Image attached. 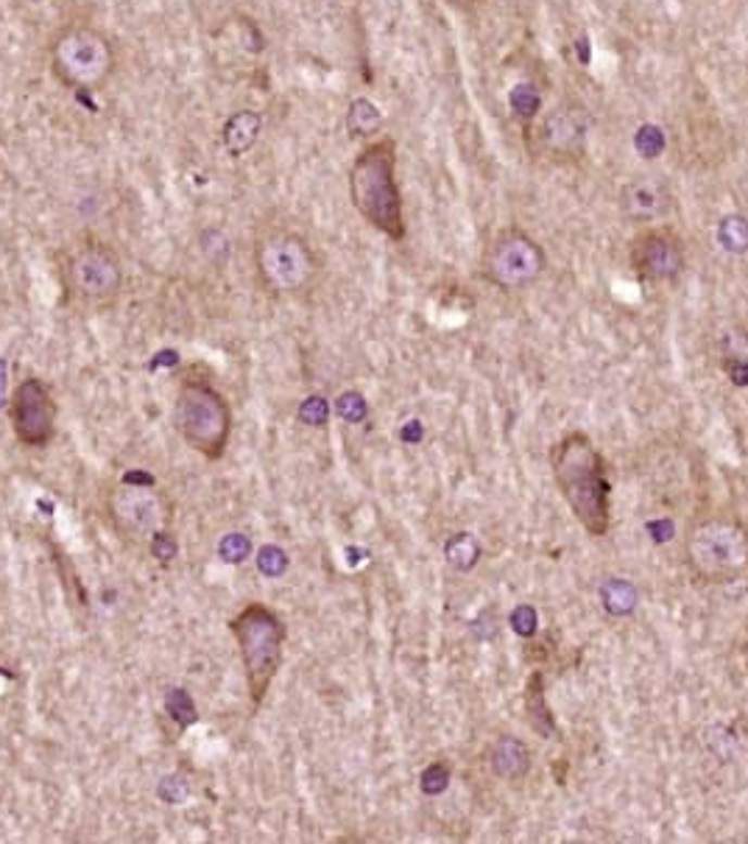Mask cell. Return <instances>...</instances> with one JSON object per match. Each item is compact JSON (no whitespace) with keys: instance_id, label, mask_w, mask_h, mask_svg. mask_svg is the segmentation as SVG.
I'll list each match as a JSON object with an SVG mask.
<instances>
[{"instance_id":"6da1fadb","label":"cell","mask_w":748,"mask_h":844,"mask_svg":"<svg viewBox=\"0 0 748 844\" xmlns=\"http://www.w3.org/2000/svg\"><path fill=\"white\" fill-rule=\"evenodd\" d=\"M550 470L575 520L593 537H606L612 526V484L593 439L581 431L561 437L550 453Z\"/></svg>"},{"instance_id":"7a4b0ae2","label":"cell","mask_w":748,"mask_h":844,"mask_svg":"<svg viewBox=\"0 0 748 844\" xmlns=\"http://www.w3.org/2000/svg\"><path fill=\"white\" fill-rule=\"evenodd\" d=\"M350 199L369 227L391 241L405 238L403 197L397 185V143L378 138L358 151L350 168Z\"/></svg>"},{"instance_id":"3957f363","label":"cell","mask_w":748,"mask_h":844,"mask_svg":"<svg viewBox=\"0 0 748 844\" xmlns=\"http://www.w3.org/2000/svg\"><path fill=\"white\" fill-rule=\"evenodd\" d=\"M684 556L703 582H735L748 574V526L732 512L698 517L684 537Z\"/></svg>"},{"instance_id":"277c9868","label":"cell","mask_w":748,"mask_h":844,"mask_svg":"<svg viewBox=\"0 0 748 844\" xmlns=\"http://www.w3.org/2000/svg\"><path fill=\"white\" fill-rule=\"evenodd\" d=\"M229 632H232L238 652H241L249 696H252V705L257 710L282 666L288 629L274 609L252 602L229 621Z\"/></svg>"},{"instance_id":"5b68a950","label":"cell","mask_w":748,"mask_h":844,"mask_svg":"<svg viewBox=\"0 0 748 844\" xmlns=\"http://www.w3.org/2000/svg\"><path fill=\"white\" fill-rule=\"evenodd\" d=\"M174 426L195 453L218 462L232 437L229 400L207 380H182L174 403Z\"/></svg>"},{"instance_id":"8992f818","label":"cell","mask_w":748,"mask_h":844,"mask_svg":"<svg viewBox=\"0 0 748 844\" xmlns=\"http://www.w3.org/2000/svg\"><path fill=\"white\" fill-rule=\"evenodd\" d=\"M254 268L271 294L293 297L310 289L319 275V257L300 232L268 229L254 243Z\"/></svg>"},{"instance_id":"52a82bcc","label":"cell","mask_w":748,"mask_h":844,"mask_svg":"<svg viewBox=\"0 0 748 844\" xmlns=\"http://www.w3.org/2000/svg\"><path fill=\"white\" fill-rule=\"evenodd\" d=\"M115 46L104 32L76 23L53 37L51 65L59 81L76 90H96L110 81L115 71Z\"/></svg>"},{"instance_id":"ba28073f","label":"cell","mask_w":748,"mask_h":844,"mask_svg":"<svg viewBox=\"0 0 748 844\" xmlns=\"http://www.w3.org/2000/svg\"><path fill=\"white\" fill-rule=\"evenodd\" d=\"M545 268L547 255L542 243L520 227L500 229L481 255V277L506 294L531 289L545 275Z\"/></svg>"},{"instance_id":"9c48e42d","label":"cell","mask_w":748,"mask_h":844,"mask_svg":"<svg viewBox=\"0 0 748 844\" xmlns=\"http://www.w3.org/2000/svg\"><path fill=\"white\" fill-rule=\"evenodd\" d=\"M62 282L71 300L81 302L87 308H104L121 294L124 263L106 243L85 241L65 255Z\"/></svg>"},{"instance_id":"30bf717a","label":"cell","mask_w":748,"mask_h":844,"mask_svg":"<svg viewBox=\"0 0 748 844\" xmlns=\"http://www.w3.org/2000/svg\"><path fill=\"white\" fill-rule=\"evenodd\" d=\"M12 431L23 448H48L56 437L59 406L46 380H20L9 400Z\"/></svg>"},{"instance_id":"8fae6325","label":"cell","mask_w":748,"mask_h":844,"mask_svg":"<svg viewBox=\"0 0 748 844\" xmlns=\"http://www.w3.org/2000/svg\"><path fill=\"white\" fill-rule=\"evenodd\" d=\"M106 509H110L112 526L131 540H143V537L151 540V534L165 529L170 517V504L165 495L145 484H126V481L110 492Z\"/></svg>"},{"instance_id":"7c38bea8","label":"cell","mask_w":748,"mask_h":844,"mask_svg":"<svg viewBox=\"0 0 748 844\" xmlns=\"http://www.w3.org/2000/svg\"><path fill=\"white\" fill-rule=\"evenodd\" d=\"M634 275L643 282H676L687 268L682 238L668 227H645L629 252Z\"/></svg>"},{"instance_id":"4fadbf2b","label":"cell","mask_w":748,"mask_h":844,"mask_svg":"<svg viewBox=\"0 0 748 844\" xmlns=\"http://www.w3.org/2000/svg\"><path fill=\"white\" fill-rule=\"evenodd\" d=\"M589 135L586 112L575 104H561L554 112H547L542 121V146L556 158H581Z\"/></svg>"},{"instance_id":"5bb4252c","label":"cell","mask_w":748,"mask_h":844,"mask_svg":"<svg viewBox=\"0 0 748 844\" xmlns=\"http://www.w3.org/2000/svg\"><path fill=\"white\" fill-rule=\"evenodd\" d=\"M671 204L673 202L668 185L654 177L625 182L623 190H620V207H623L625 216L637 224H648V227L662 222L671 213Z\"/></svg>"},{"instance_id":"9a60e30c","label":"cell","mask_w":748,"mask_h":844,"mask_svg":"<svg viewBox=\"0 0 748 844\" xmlns=\"http://www.w3.org/2000/svg\"><path fill=\"white\" fill-rule=\"evenodd\" d=\"M531 764H534L531 746L522 739H517V735H500L492 744V749H489L492 772H495V778L506 780V783H517V780L525 778L531 772Z\"/></svg>"},{"instance_id":"2e32d148","label":"cell","mask_w":748,"mask_h":844,"mask_svg":"<svg viewBox=\"0 0 748 844\" xmlns=\"http://www.w3.org/2000/svg\"><path fill=\"white\" fill-rule=\"evenodd\" d=\"M263 135V115L254 110L232 112L221 129V146L229 158H243L246 151L257 146Z\"/></svg>"},{"instance_id":"e0dca14e","label":"cell","mask_w":748,"mask_h":844,"mask_svg":"<svg viewBox=\"0 0 748 844\" xmlns=\"http://www.w3.org/2000/svg\"><path fill=\"white\" fill-rule=\"evenodd\" d=\"M525 714H528V721H531V727H534L542 739H554L556 721H554V714H550V707H547L545 680H542L540 671H536V675H531V680H528Z\"/></svg>"},{"instance_id":"ac0fdd59","label":"cell","mask_w":748,"mask_h":844,"mask_svg":"<svg viewBox=\"0 0 748 844\" xmlns=\"http://www.w3.org/2000/svg\"><path fill=\"white\" fill-rule=\"evenodd\" d=\"M598 596L609 616L625 618V616H632L634 609H637L639 590L637 584L629 582V579H606V582L600 584Z\"/></svg>"},{"instance_id":"d6986e66","label":"cell","mask_w":748,"mask_h":844,"mask_svg":"<svg viewBox=\"0 0 748 844\" xmlns=\"http://www.w3.org/2000/svg\"><path fill=\"white\" fill-rule=\"evenodd\" d=\"M383 129V112L375 101L369 99H355L350 106H346V131H350V138H375Z\"/></svg>"},{"instance_id":"ffe728a7","label":"cell","mask_w":748,"mask_h":844,"mask_svg":"<svg viewBox=\"0 0 748 844\" xmlns=\"http://www.w3.org/2000/svg\"><path fill=\"white\" fill-rule=\"evenodd\" d=\"M481 540H478L476 534H469V531H458V534H453L447 543H444V559H447L449 568L461 570V574L476 568V565L481 563Z\"/></svg>"},{"instance_id":"44dd1931","label":"cell","mask_w":748,"mask_h":844,"mask_svg":"<svg viewBox=\"0 0 748 844\" xmlns=\"http://www.w3.org/2000/svg\"><path fill=\"white\" fill-rule=\"evenodd\" d=\"M718 243L730 255H746L748 252V218L743 213H730L718 222Z\"/></svg>"},{"instance_id":"7402d4cb","label":"cell","mask_w":748,"mask_h":844,"mask_svg":"<svg viewBox=\"0 0 748 844\" xmlns=\"http://www.w3.org/2000/svg\"><path fill=\"white\" fill-rule=\"evenodd\" d=\"M508 104H511V115L522 124V129H531L534 118L542 110V96L534 85H517L508 96Z\"/></svg>"},{"instance_id":"603a6c76","label":"cell","mask_w":748,"mask_h":844,"mask_svg":"<svg viewBox=\"0 0 748 844\" xmlns=\"http://www.w3.org/2000/svg\"><path fill=\"white\" fill-rule=\"evenodd\" d=\"M165 714L179 725V730H188L190 725L199 721V710H195L193 696L185 691V688H170L165 694Z\"/></svg>"},{"instance_id":"cb8c5ba5","label":"cell","mask_w":748,"mask_h":844,"mask_svg":"<svg viewBox=\"0 0 748 844\" xmlns=\"http://www.w3.org/2000/svg\"><path fill=\"white\" fill-rule=\"evenodd\" d=\"M249 554H252V540H249L246 534H238V531L227 534L221 543H218V556H221L227 565L246 563Z\"/></svg>"},{"instance_id":"d4e9b609","label":"cell","mask_w":748,"mask_h":844,"mask_svg":"<svg viewBox=\"0 0 748 844\" xmlns=\"http://www.w3.org/2000/svg\"><path fill=\"white\" fill-rule=\"evenodd\" d=\"M300 423L310 428H325L327 419H330V403H327L321 394H310L300 403V412H296Z\"/></svg>"},{"instance_id":"484cf974","label":"cell","mask_w":748,"mask_h":844,"mask_svg":"<svg viewBox=\"0 0 748 844\" xmlns=\"http://www.w3.org/2000/svg\"><path fill=\"white\" fill-rule=\"evenodd\" d=\"M335 412H339L341 419L352 423V426H358L369 417V403L360 392H344L339 400H335Z\"/></svg>"},{"instance_id":"4316f807","label":"cell","mask_w":748,"mask_h":844,"mask_svg":"<svg viewBox=\"0 0 748 844\" xmlns=\"http://www.w3.org/2000/svg\"><path fill=\"white\" fill-rule=\"evenodd\" d=\"M634 146L643 154L645 160H657L659 154L664 151V131L654 124H645L637 129V138H634Z\"/></svg>"},{"instance_id":"83f0119b","label":"cell","mask_w":748,"mask_h":844,"mask_svg":"<svg viewBox=\"0 0 748 844\" xmlns=\"http://www.w3.org/2000/svg\"><path fill=\"white\" fill-rule=\"evenodd\" d=\"M447 785H449V766L442 764V760L430 764L422 772V778H419V789H422L424 794H430V797L442 794Z\"/></svg>"},{"instance_id":"f1b7e54d","label":"cell","mask_w":748,"mask_h":844,"mask_svg":"<svg viewBox=\"0 0 748 844\" xmlns=\"http://www.w3.org/2000/svg\"><path fill=\"white\" fill-rule=\"evenodd\" d=\"M257 570L263 577H282L288 570V554L277 545H266V549L257 554Z\"/></svg>"},{"instance_id":"f546056e","label":"cell","mask_w":748,"mask_h":844,"mask_svg":"<svg viewBox=\"0 0 748 844\" xmlns=\"http://www.w3.org/2000/svg\"><path fill=\"white\" fill-rule=\"evenodd\" d=\"M176 551H179V545H176V540L170 531L160 529L156 534H151V554H154V559H160L163 565H168L170 559H176Z\"/></svg>"},{"instance_id":"4dcf8cb0","label":"cell","mask_w":748,"mask_h":844,"mask_svg":"<svg viewBox=\"0 0 748 844\" xmlns=\"http://www.w3.org/2000/svg\"><path fill=\"white\" fill-rule=\"evenodd\" d=\"M511 627H515L517 635H522V638L534 635L536 632V609L528 607V604L517 607L515 613H511Z\"/></svg>"},{"instance_id":"1f68e13d","label":"cell","mask_w":748,"mask_h":844,"mask_svg":"<svg viewBox=\"0 0 748 844\" xmlns=\"http://www.w3.org/2000/svg\"><path fill=\"white\" fill-rule=\"evenodd\" d=\"M174 789H170V783H168V780H163V783H160V797H163L165 799V803H182V799L185 797H188V792H190V789H188V783H185V780L182 778H179V774H176V778H174Z\"/></svg>"},{"instance_id":"d6a6232c","label":"cell","mask_w":748,"mask_h":844,"mask_svg":"<svg viewBox=\"0 0 748 844\" xmlns=\"http://www.w3.org/2000/svg\"><path fill=\"white\" fill-rule=\"evenodd\" d=\"M447 3H449V7L461 9V12H476V9L483 7L486 0H447Z\"/></svg>"},{"instance_id":"836d02e7","label":"cell","mask_w":748,"mask_h":844,"mask_svg":"<svg viewBox=\"0 0 748 844\" xmlns=\"http://www.w3.org/2000/svg\"><path fill=\"white\" fill-rule=\"evenodd\" d=\"M7 358L0 361V408L7 406Z\"/></svg>"},{"instance_id":"e575fe53","label":"cell","mask_w":748,"mask_h":844,"mask_svg":"<svg viewBox=\"0 0 748 844\" xmlns=\"http://www.w3.org/2000/svg\"><path fill=\"white\" fill-rule=\"evenodd\" d=\"M746 666H748V641H746Z\"/></svg>"}]
</instances>
